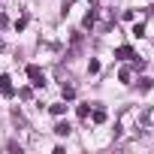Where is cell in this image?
<instances>
[{
	"mask_svg": "<svg viewBox=\"0 0 154 154\" xmlns=\"http://www.w3.org/2000/svg\"><path fill=\"white\" fill-rule=\"evenodd\" d=\"M0 91H3L6 97H12V94H15V88H12V79H9V75H0Z\"/></svg>",
	"mask_w": 154,
	"mask_h": 154,
	"instance_id": "1",
	"label": "cell"
},
{
	"mask_svg": "<svg viewBox=\"0 0 154 154\" xmlns=\"http://www.w3.org/2000/svg\"><path fill=\"white\" fill-rule=\"evenodd\" d=\"M27 75L33 79V85H36V88H39V85H45V82H42V72H39V66H27Z\"/></svg>",
	"mask_w": 154,
	"mask_h": 154,
	"instance_id": "2",
	"label": "cell"
},
{
	"mask_svg": "<svg viewBox=\"0 0 154 154\" xmlns=\"http://www.w3.org/2000/svg\"><path fill=\"white\" fill-rule=\"evenodd\" d=\"M115 54H118V57L124 60V57H133V48H130V45H121V48H118Z\"/></svg>",
	"mask_w": 154,
	"mask_h": 154,
	"instance_id": "3",
	"label": "cell"
},
{
	"mask_svg": "<svg viewBox=\"0 0 154 154\" xmlns=\"http://www.w3.org/2000/svg\"><path fill=\"white\" fill-rule=\"evenodd\" d=\"M54 133H57V136H69V124H63V121H60V124L54 127Z\"/></svg>",
	"mask_w": 154,
	"mask_h": 154,
	"instance_id": "4",
	"label": "cell"
},
{
	"mask_svg": "<svg viewBox=\"0 0 154 154\" xmlns=\"http://www.w3.org/2000/svg\"><path fill=\"white\" fill-rule=\"evenodd\" d=\"M151 85H154L151 79H139V91H151Z\"/></svg>",
	"mask_w": 154,
	"mask_h": 154,
	"instance_id": "5",
	"label": "cell"
},
{
	"mask_svg": "<svg viewBox=\"0 0 154 154\" xmlns=\"http://www.w3.org/2000/svg\"><path fill=\"white\" fill-rule=\"evenodd\" d=\"M94 121H97V124H103V121H106V112H103V109H97V112H94Z\"/></svg>",
	"mask_w": 154,
	"mask_h": 154,
	"instance_id": "6",
	"label": "cell"
},
{
	"mask_svg": "<svg viewBox=\"0 0 154 154\" xmlns=\"http://www.w3.org/2000/svg\"><path fill=\"white\" fill-rule=\"evenodd\" d=\"M118 75H121V82H130V75H133V72H130V69H127V66H124V69H121V72H118Z\"/></svg>",
	"mask_w": 154,
	"mask_h": 154,
	"instance_id": "7",
	"label": "cell"
},
{
	"mask_svg": "<svg viewBox=\"0 0 154 154\" xmlns=\"http://www.w3.org/2000/svg\"><path fill=\"white\" fill-rule=\"evenodd\" d=\"M63 109H66L63 103H54V106H51V112H54V115H63Z\"/></svg>",
	"mask_w": 154,
	"mask_h": 154,
	"instance_id": "8",
	"label": "cell"
},
{
	"mask_svg": "<svg viewBox=\"0 0 154 154\" xmlns=\"http://www.w3.org/2000/svg\"><path fill=\"white\" fill-rule=\"evenodd\" d=\"M151 12H154V6H151Z\"/></svg>",
	"mask_w": 154,
	"mask_h": 154,
	"instance_id": "9",
	"label": "cell"
}]
</instances>
